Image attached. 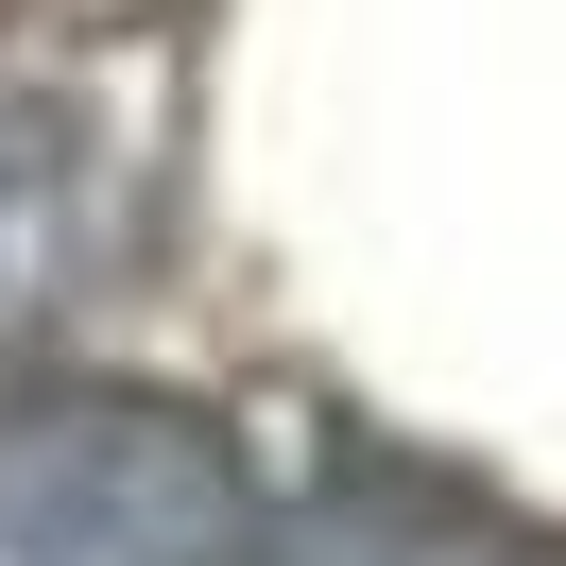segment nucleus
<instances>
[{"instance_id": "obj_1", "label": "nucleus", "mask_w": 566, "mask_h": 566, "mask_svg": "<svg viewBox=\"0 0 566 566\" xmlns=\"http://www.w3.org/2000/svg\"><path fill=\"white\" fill-rule=\"evenodd\" d=\"M0 566H258V481L189 395L52 378L0 412Z\"/></svg>"}, {"instance_id": "obj_2", "label": "nucleus", "mask_w": 566, "mask_h": 566, "mask_svg": "<svg viewBox=\"0 0 566 566\" xmlns=\"http://www.w3.org/2000/svg\"><path fill=\"white\" fill-rule=\"evenodd\" d=\"M258 566H549L515 515H481L463 481H412V463H344L326 497L258 515Z\"/></svg>"}, {"instance_id": "obj_3", "label": "nucleus", "mask_w": 566, "mask_h": 566, "mask_svg": "<svg viewBox=\"0 0 566 566\" xmlns=\"http://www.w3.org/2000/svg\"><path fill=\"white\" fill-rule=\"evenodd\" d=\"M70 275V120L0 104V310H35Z\"/></svg>"}]
</instances>
